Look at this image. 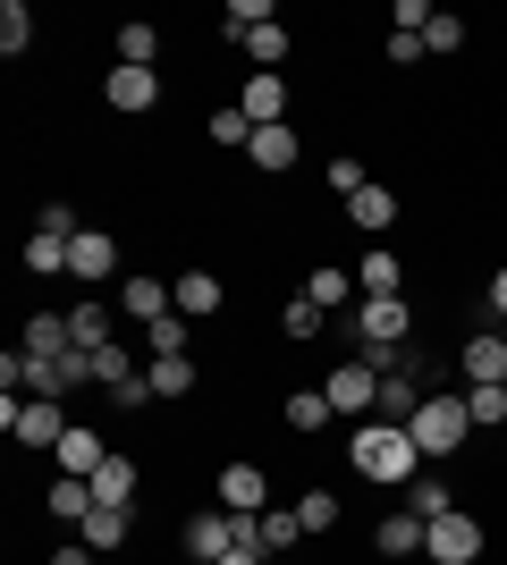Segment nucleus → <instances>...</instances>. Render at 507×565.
Instances as JSON below:
<instances>
[{
    "label": "nucleus",
    "instance_id": "nucleus-1",
    "mask_svg": "<svg viewBox=\"0 0 507 565\" xmlns=\"http://www.w3.org/2000/svg\"><path fill=\"white\" fill-rule=\"evenodd\" d=\"M347 465H356L363 481H381V490H406L414 465H423V448H414L398 423H356L347 430Z\"/></svg>",
    "mask_w": 507,
    "mask_h": 565
},
{
    "label": "nucleus",
    "instance_id": "nucleus-2",
    "mask_svg": "<svg viewBox=\"0 0 507 565\" xmlns=\"http://www.w3.org/2000/svg\"><path fill=\"white\" fill-rule=\"evenodd\" d=\"M406 439L423 456H457L465 439H474V414H465V397H423L414 405V423H406Z\"/></svg>",
    "mask_w": 507,
    "mask_h": 565
},
{
    "label": "nucleus",
    "instance_id": "nucleus-3",
    "mask_svg": "<svg viewBox=\"0 0 507 565\" xmlns=\"http://www.w3.org/2000/svg\"><path fill=\"white\" fill-rule=\"evenodd\" d=\"M406 330H414L406 296H363V305L347 312V338H356L363 354H389V347H406Z\"/></svg>",
    "mask_w": 507,
    "mask_h": 565
},
{
    "label": "nucleus",
    "instance_id": "nucleus-4",
    "mask_svg": "<svg viewBox=\"0 0 507 565\" xmlns=\"http://www.w3.org/2000/svg\"><path fill=\"white\" fill-rule=\"evenodd\" d=\"M321 397H330V414H338V423H372V405H381V372H372L363 354H347V363H330Z\"/></svg>",
    "mask_w": 507,
    "mask_h": 565
},
{
    "label": "nucleus",
    "instance_id": "nucleus-5",
    "mask_svg": "<svg viewBox=\"0 0 507 565\" xmlns=\"http://www.w3.org/2000/svg\"><path fill=\"white\" fill-rule=\"evenodd\" d=\"M423 557H432V565H474V557H483V523L465 515V507H457V515H440L432 532H423Z\"/></svg>",
    "mask_w": 507,
    "mask_h": 565
},
{
    "label": "nucleus",
    "instance_id": "nucleus-6",
    "mask_svg": "<svg viewBox=\"0 0 507 565\" xmlns=\"http://www.w3.org/2000/svg\"><path fill=\"white\" fill-rule=\"evenodd\" d=\"M68 279H76V287L119 279V236H110V228H76V245H68Z\"/></svg>",
    "mask_w": 507,
    "mask_h": 565
},
{
    "label": "nucleus",
    "instance_id": "nucleus-7",
    "mask_svg": "<svg viewBox=\"0 0 507 565\" xmlns=\"http://www.w3.org/2000/svg\"><path fill=\"white\" fill-rule=\"evenodd\" d=\"M102 102H110V110H127V118L161 110V68H110V76H102Z\"/></svg>",
    "mask_w": 507,
    "mask_h": 565
},
{
    "label": "nucleus",
    "instance_id": "nucleus-8",
    "mask_svg": "<svg viewBox=\"0 0 507 565\" xmlns=\"http://www.w3.org/2000/svg\"><path fill=\"white\" fill-rule=\"evenodd\" d=\"M457 372H465V388H507V330H483V338H465Z\"/></svg>",
    "mask_w": 507,
    "mask_h": 565
},
{
    "label": "nucleus",
    "instance_id": "nucleus-9",
    "mask_svg": "<svg viewBox=\"0 0 507 565\" xmlns=\"http://www.w3.org/2000/svg\"><path fill=\"white\" fill-rule=\"evenodd\" d=\"M220 507H229V515H263L271 507V472L263 465H220Z\"/></svg>",
    "mask_w": 507,
    "mask_h": 565
},
{
    "label": "nucleus",
    "instance_id": "nucleus-10",
    "mask_svg": "<svg viewBox=\"0 0 507 565\" xmlns=\"http://www.w3.org/2000/svg\"><path fill=\"white\" fill-rule=\"evenodd\" d=\"M119 312L136 321V330H152L161 312H178V296H169V287L152 279V270H136V279H119Z\"/></svg>",
    "mask_w": 507,
    "mask_h": 565
},
{
    "label": "nucleus",
    "instance_id": "nucleus-11",
    "mask_svg": "<svg viewBox=\"0 0 507 565\" xmlns=\"http://www.w3.org/2000/svg\"><path fill=\"white\" fill-rule=\"evenodd\" d=\"M51 456H60V472H76V481H94V472L110 465V439H102L94 423H68V439H60Z\"/></svg>",
    "mask_w": 507,
    "mask_h": 565
},
{
    "label": "nucleus",
    "instance_id": "nucleus-12",
    "mask_svg": "<svg viewBox=\"0 0 507 565\" xmlns=\"http://www.w3.org/2000/svg\"><path fill=\"white\" fill-rule=\"evenodd\" d=\"M68 338H76V354H102V347H119V312L102 305V296H85V305L68 312Z\"/></svg>",
    "mask_w": 507,
    "mask_h": 565
},
{
    "label": "nucleus",
    "instance_id": "nucleus-13",
    "mask_svg": "<svg viewBox=\"0 0 507 565\" xmlns=\"http://www.w3.org/2000/svg\"><path fill=\"white\" fill-rule=\"evenodd\" d=\"M237 110L254 118V127H288V76H245Z\"/></svg>",
    "mask_w": 507,
    "mask_h": 565
},
{
    "label": "nucleus",
    "instance_id": "nucleus-14",
    "mask_svg": "<svg viewBox=\"0 0 507 565\" xmlns=\"http://www.w3.org/2000/svg\"><path fill=\"white\" fill-rule=\"evenodd\" d=\"M136 490H145V465H136V456H110V465L94 472V507H136Z\"/></svg>",
    "mask_w": 507,
    "mask_h": 565
},
{
    "label": "nucleus",
    "instance_id": "nucleus-15",
    "mask_svg": "<svg viewBox=\"0 0 507 565\" xmlns=\"http://www.w3.org/2000/svg\"><path fill=\"white\" fill-rule=\"evenodd\" d=\"M237 51L254 60V76H279V68H288V25H279V18L254 25V34H237Z\"/></svg>",
    "mask_w": 507,
    "mask_h": 565
},
{
    "label": "nucleus",
    "instance_id": "nucleus-16",
    "mask_svg": "<svg viewBox=\"0 0 507 565\" xmlns=\"http://www.w3.org/2000/svg\"><path fill=\"white\" fill-rule=\"evenodd\" d=\"M423 532H432V523L398 507V515H381V532H372V548H381V557H423Z\"/></svg>",
    "mask_w": 507,
    "mask_h": 565
},
{
    "label": "nucleus",
    "instance_id": "nucleus-17",
    "mask_svg": "<svg viewBox=\"0 0 507 565\" xmlns=\"http://www.w3.org/2000/svg\"><path fill=\"white\" fill-rule=\"evenodd\" d=\"M305 296H314L321 312H356L363 296H356V270H338V262H321L314 279H305Z\"/></svg>",
    "mask_w": 507,
    "mask_h": 565
},
{
    "label": "nucleus",
    "instance_id": "nucleus-18",
    "mask_svg": "<svg viewBox=\"0 0 507 565\" xmlns=\"http://www.w3.org/2000/svg\"><path fill=\"white\" fill-rule=\"evenodd\" d=\"M169 296H178V312H187V321H220V279H212V270L169 279Z\"/></svg>",
    "mask_w": 507,
    "mask_h": 565
},
{
    "label": "nucleus",
    "instance_id": "nucleus-19",
    "mask_svg": "<svg viewBox=\"0 0 507 565\" xmlns=\"http://www.w3.org/2000/svg\"><path fill=\"white\" fill-rule=\"evenodd\" d=\"M414 405H423V397H414V363H398V372H381V405H372V414L406 430V423H414Z\"/></svg>",
    "mask_w": 507,
    "mask_h": 565
},
{
    "label": "nucleus",
    "instance_id": "nucleus-20",
    "mask_svg": "<svg viewBox=\"0 0 507 565\" xmlns=\"http://www.w3.org/2000/svg\"><path fill=\"white\" fill-rule=\"evenodd\" d=\"M356 287L363 296H398V287H406V262L389 254V245H372V254L356 262Z\"/></svg>",
    "mask_w": 507,
    "mask_h": 565
},
{
    "label": "nucleus",
    "instance_id": "nucleus-21",
    "mask_svg": "<svg viewBox=\"0 0 507 565\" xmlns=\"http://www.w3.org/2000/svg\"><path fill=\"white\" fill-rule=\"evenodd\" d=\"M68 245H76V236L34 228V236H25V279H60V270H68Z\"/></svg>",
    "mask_w": 507,
    "mask_h": 565
},
{
    "label": "nucleus",
    "instance_id": "nucleus-22",
    "mask_svg": "<svg viewBox=\"0 0 507 565\" xmlns=\"http://www.w3.org/2000/svg\"><path fill=\"white\" fill-rule=\"evenodd\" d=\"M43 507H51L60 523H85V515H94V481H76V472H60V481L43 490Z\"/></svg>",
    "mask_w": 507,
    "mask_h": 565
},
{
    "label": "nucleus",
    "instance_id": "nucleus-23",
    "mask_svg": "<svg viewBox=\"0 0 507 565\" xmlns=\"http://www.w3.org/2000/svg\"><path fill=\"white\" fill-rule=\"evenodd\" d=\"M145 380H152V397H194V354H152Z\"/></svg>",
    "mask_w": 507,
    "mask_h": 565
},
{
    "label": "nucleus",
    "instance_id": "nucleus-24",
    "mask_svg": "<svg viewBox=\"0 0 507 565\" xmlns=\"http://www.w3.org/2000/svg\"><path fill=\"white\" fill-rule=\"evenodd\" d=\"M152 60H161V25H152V18H127L119 25V68H152Z\"/></svg>",
    "mask_w": 507,
    "mask_h": 565
},
{
    "label": "nucleus",
    "instance_id": "nucleus-25",
    "mask_svg": "<svg viewBox=\"0 0 507 565\" xmlns=\"http://www.w3.org/2000/svg\"><path fill=\"white\" fill-rule=\"evenodd\" d=\"M76 532H85V548H94V557H110V548H127V507H94Z\"/></svg>",
    "mask_w": 507,
    "mask_h": 565
},
{
    "label": "nucleus",
    "instance_id": "nucleus-26",
    "mask_svg": "<svg viewBox=\"0 0 507 565\" xmlns=\"http://www.w3.org/2000/svg\"><path fill=\"white\" fill-rule=\"evenodd\" d=\"M203 136H212V143H220V152H245V143H254V118H245V110H237V102H220V110H212V118H203Z\"/></svg>",
    "mask_w": 507,
    "mask_h": 565
},
{
    "label": "nucleus",
    "instance_id": "nucleus-27",
    "mask_svg": "<svg viewBox=\"0 0 507 565\" xmlns=\"http://www.w3.org/2000/svg\"><path fill=\"white\" fill-rule=\"evenodd\" d=\"M245 161H254V169H288V161H296V127H254Z\"/></svg>",
    "mask_w": 507,
    "mask_h": 565
},
{
    "label": "nucleus",
    "instance_id": "nucleus-28",
    "mask_svg": "<svg viewBox=\"0 0 507 565\" xmlns=\"http://www.w3.org/2000/svg\"><path fill=\"white\" fill-rule=\"evenodd\" d=\"M254 532H263V557H288V548L305 541V523H296V507H263V523H254Z\"/></svg>",
    "mask_w": 507,
    "mask_h": 565
},
{
    "label": "nucleus",
    "instance_id": "nucleus-29",
    "mask_svg": "<svg viewBox=\"0 0 507 565\" xmlns=\"http://www.w3.org/2000/svg\"><path fill=\"white\" fill-rule=\"evenodd\" d=\"M321 321H330V312H321L314 296H288V305H279V338H288V347H305V338H321Z\"/></svg>",
    "mask_w": 507,
    "mask_h": 565
},
{
    "label": "nucleus",
    "instance_id": "nucleus-30",
    "mask_svg": "<svg viewBox=\"0 0 507 565\" xmlns=\"http://www.w3.org/2000/svg\"><path fill=\"white\" fill-rule=\"evenodd\" d=\"M85 363H94V388H110V397H119L127 380L145 372V363H136V354H127V347H102V354H85Z\"/></svg>",
    "mask_w": 507,
    "mask_h": 565
},
{
    "label": "nucleus",
    "instance_id": "nucleus-31",
    "mask_svg": "<svg viewBox=\"0 0 507 565\" xmlns=\"http://www.w3.org/2000/svg\"><path fill=\"white\" fill-rule=\"evenodd\" d=\"M406 515H423V523L457 515V490H448V481H406Z\"/></svg>",
    "mask_w": 507,
    "mask_h": 565
},
{
    "label": "nucleus",
    "instance_id": "nucleus-32",
    "mask_svg": "<svg viewBox=\"0 0 507 565\" xmlns=\"http://www.w3.org/2000/svg\"><path fill=\"white\" fill-rule=\"evenodd\" d=\"M347 220H356V228H398V194H389V186H363L356 203H347Z\"/></svg>",
    "mask_w": 507,
    "mask_h": 565
},
{
    "label": "nucleus",
    "instance_id": "nucleus-33",
    "mask_svg": "<svg viewBox=\"0 0 507 565\" xmlns=\"http://www.w3.org/2000/svg\"><path fill=\"white\" fill-rule=\"evenodd\" d=\"M76 338H68V321H60V312H34V321H25V354H68Z\"/></svg>",
    "mask_w": 507,
    "mask_h": 565
},
{
    "label": "nucleus",
    "instance_id": "nucleus-34",
    "mask_svg": "<svg viewBox=\"0 0 507 565\" xmlns=\"http://www.w3.org/2000/svg\"><path fill=\"white\" fill-rule=\"evenodd\" d=\"M338 414H330V397H321V388H296L288 397V430H330Z\"/></svg>",
    "mask_w": 507,
    "mask_h": 565
},
{
    "label": "nucleus",
    "instance_id": "nucleus-35",
    "mask_svg": "<svg viewBox=\"0 0 507 565\" xmlns=\"http://www.w3.org/2000/svg\"><path fill=\"white\" fill-rule=\"evenodd\" d=\"M25 43H34V9H25V0H0V51L18 60Z\"/></svg>",
    "mask_w": 507,
    "mask_h": 565
},
{
    "label": "nucleus",
    "instance_id": "nucleus-36",
    "mask_svg": "<svg viewBox=\"0 0 507 565\" xmlns=\"http://www.w3.org/2000/svg\"><path fill=\"white\" fill-rule=\"evenodd\" d=\"M187 338H194V321H187V312H161V321L145 330V347H152V354H187Z\"/></svg>",
    "mask_w": 507,
    "mask_h": 565
},
{
    "label": "nucleus",
    "instance_id": "nucleus-37",
    "mask_svg": "<svg viewBox=\"0 0 507 565\" xmlns=\"http://www.w3.org/2000/svg\"><path fill=\"white\" fill-rule=\"evenodd\" d=\"M296 523H305V541H314V532H330V523H338V498H330V490H305V498H296Z\"/></svg>",
    "mask_w": 507,
    "mask_h": 565
},
{
    "label": "nucleus",
    "instance_id": "nucleus-38",
    "mask_svg": "<svg viewBox=\"0 0 507 565\" xmlns=\"http://www.w3.org/2000/svg\"><path fill=\"white\" fill-rule=\"evenodd\" d=\"M465 414H474V430H499L507 423V388H465Z\"/></svg>",
    "mask_w": 507,
    "mask_h": 565
},
{
    "label": "nucleus",
    "instance_id": "nucleus-39",
    "mask_svg": "<svg viewBox=\"0 0 507 565\" xmlns=\"http://www.w3.org/2000/svg\"><path fill=\"white\" fill-rule=\"evenodd\" d=\"M423 51H465V18L432 9V25H423Z\"/></svg>",
    "mask_w": 507,
    "mask_h": 565
},
{
    "label": "nucleus",
    "instance_id": "nucleus-40",
    "mask_svg": "<svg viewBox=\"0 0 507 565\" xmlns=\"http://www.w3.org/2000/svg\"><path fill=\"white\" fill-rule=\"evenodd\" d=\"M330 186H338V203H356V194L372 186V178H363V161H356V152H338V161H330Z\"/></svg>",
    "mask_w": 507,
    "mask_h": 565
},
{
    "label": "nucleus",
    "instance_id": "nucleus-41",
    "mask_svg": "<svg viewBox=\"0 0 507 565\" xmlns=\"http://www.w3.org/2000/svg\"><path fill=\"white\" fill-rule=\"evenodd\" d=\"M34 228H51V236H76V228H85V220H76L68 203H43V220H34Z\"/></svg>",
    "mask_w": 507,
    "mask_h": 565
},
{
    "label": "nucleus",
    "instance_id": "nucleus-42",
    "mask_svg": "<svg viewBox=\"0 0 507 565\" xmlns=\"http://www.w3.org/2000/svg\"><path fill=\"white\" fill-rule=\"evenodd\" d=\"M110 405H119V414H136V405H152V380L136 372V380H127V388H119V397H110Z\"/></svg>",
    "mask_w": 507,
    "mask_h": 565
},
{
    "label": "nucleus",
    "instance_id": "nucleus-43",
    "mask_svg": "<svg viewBox=\"0 0 507 565\" xmlns=\"http://www.w3.org/2000/svg\"><path fill=\"white\" fill-rule=\"evenodd\" d=\"M220 565H263V532H254V541H237V548H229Z\"/></svg>",
    "mask_w": 507,
    "mask_h": 565
},
{
    "label": "nucleus",
    "instance_id": "nucleus-44",
    "mask_svg": "<svg viewBox=\"0 0 507 565\" xmlns=\"http://www.w3.org/2000/svg\"><path fill=\"white\" fill-rule=\"evenodd\" d=\"M490 321L507 330V270H490Z\"/></svg>",
    "mask_w": 507,
    "mask_h": 565
},
{
    "label": "nucleus",
    "instance_id": "nucleus-45",
    "mask_svg": "<svg viewBox=\"0 0 507 565\" xmlns=\"http://www.w3.org/2000/svg\"><path fill=\"white\" fill-rule=\"evenodd\" d=\"M51 565H94V548H85V541H68V548H60Z\"/></svg>",
    "mask_w": 507,
    "mask_h": 565
}]
</instances>
